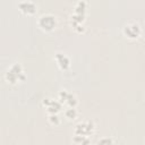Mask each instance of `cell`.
Instances as JSON below:
<instances>
[{"label": "cell", "instance_id": "1", "mask_svg": "<svg viewBox=\"0 0 145 145\" xmlns=\"http://www.w3.org/2000/svg\"><path fill=\"white\" fill-rule=\"evenodd\" d=\"M5 79L9 84H12V85L19 82H24L26 79V75L24 72L23 66L18 62H15L14 65H11V67L5 74Z\"/></svg>", "mask_w": 145, "mask_h": 145}, {"label": "cell", "instance_id": "2", "mask_svg": "<svg viewBox=\"0 0 145 145\" xmlns=\"http://www.w3.org/2000/svg\"><path fill=\"white\" fill-rule=\"evenodd\" d=\"M37 25L44 32H52L58 25V19L53 14L46 12V14H43L39 17Z\"/></svg>", "mask_w": 145, "mask_h": 145}, {"label": "cell", "instance_id": "3", "mask_svg": "<svg viewBox=\"0 0 145 145\" xmlns=\"http://www.w3.org/2000/svg\"><path fill=\"white\" fill-rule=\"evenodd\" d=\"M95 131V123L93 120H84L78 122L75 126L74 129V135H78V136H85V137H89L94 134Z\"/></svg>", "mask_w": 145, "mask_h": 145}, {"label": "cell", "instance_id": "4", "mask_svg": "<svg viewBox=\"0 0 145 145\" xmlns=\"http://www.w3.org/2000/svg\"><path fill=\"white\" fill-rule=\"evenodd\" d=\"M122 33L127 39L130 40H136L142 34V28L139 26V24L135 23V22H130L128 24H126L122 28Z\"/></svg>", "mask_w": 145, "mask_h": 145}, {"label": "cell", "instance_id": "5", "mask_svg": "<svg viewBox=\"0 0 145 145\" xmlns=\"http://www.w3.org/2000/svg\"><path fill=\"white\" fill-rule=\"evenodd\" d=\"M58 101L63 105H67V108H76V105L78 104L77 97L75 96V94L68 92L67 89H62L58 93Z\"/></svg>", "mask_w": 145, "mask_h": 145}, {"label": "cell", "instance_id": "6", "mask_svg": "<svg viewBox=\"0 0 145 145\" xmlns=\"http://www.w3.org/2000/svg\"><path fill=\"white\" fill-rule=\"evenodd\" d=\"M42 105L46 109V112L49 114H58L62 110V104L58 100H53L50 97H46L42 101Z\"/></svg>", "mask_w": 145, "mask_h": 145}, {"label": "cell", "instance_id": "7", "mask_svg": "<svg viewBox=\"0 0 145 145\" xmlns=\"http://www.w3.org/2000/svg\"><path fill=\"white\" fill-rule=\"evenodd\" d=\"M18 9L25 15H34L36 12L37 6L35 2L31 0H24V1L18 2Z\"/></svg>", "mask_w": 145, "mask_h": 145}, {"label": "cell", "instance_id": "8", "mask_svg": "<svg viewBox=\"0 0 145 145\" xmlns=\"http://www.w3.org/2000/svg\"><path fill=\"white\" fill-rule=\"evenodd\" d=\"M54 60H56L58 67H59L62 71H66V70H68V69L70 68L71 62H70V59H69L68 56H66V54H63V53H61V52H57V53L54 54Z\"/></svg>", "mask_w": 145, "mask_h": 145}, {"label": "cell", "instance_id": "9", "mask_svg": "<svg viewBox=\"0 0 145 145\" xmlns=\"http://www.w3.org/2000/svg\"><path fill=\"white\" fill-rule=\"evenodd\" d=\"M85 14H78V12H72L70 18H71V25L76 26V25H83L85 22Z\"/></svg>", "mask_w": 145, "mask_h": 145}, {"label": "cell", "instance_id": "10", "mask_svg": "<svg viewBox=\"0 0 145 145\" xmlns=\"http://www.w3.org/2000/svg\"><path fill=\"white\" fill-rule=\"evenodd\" d=\"M87 1L85 0H79L76 2L75 8H74V12H78V14H85L86 15V9H87Z\"/></svg>", "mask_w": 145, "mask_h": 145}, {"label": "cell", "instance_id": "11", "mask_svg": "<svg viewBox=\"0 0 145 145\" xmlns=\"http://www.w3.org/2000/svg\"><path fill=\"white\" fill-rule=\"evenodd\" d=\"M72 140H74V143H75L76 145H91V139H89V137L74 135Z\"/></svg>", "mask_w": 145, "mask_h": 145}, {"label": "cell", "instance_id": "12", "mask_svg": "<svg viewBox=\"0 0 145 145\" xmlns=\"http://www.w3.org/2000/svg\"><path fill=\"white\" fill-rule=\"evenodd\" d=\"M63 113L68 120H75L78 117V111L76 108H67Z\"/></svg>", "mask_w": 145, "mask_h": 145}, {"label": "cell", "instance_id": "13", "mask_svg": "<svg viewBox=\"0 0 145 145\" xmlns=\"http://www.w3.org/2000/svg\"><path fill=\"white\" fill-rule=\"evenodd\" d=\"M48 120H49V122H50L51 125H53V126H58V125H60V122H61V119H60V117H59L58 114H49V116H48Z\"/></svg>", "mask_w": 145, "mask_h": 145}, {"label": "cell", "instance_id": "14", "mask_svg": "<svg viewBox=\"0 0 145 145\" xmlns=\"http://www.w3.org/2000/svg\"><path fill=\"white\" fill-rule=\"evenodd\" d=\"M96 145H113V139L111 137H102L99 139Z\"/></svg>", "mask_w": 145, "mask_h": 145}, {"label": "cell", "instance_id": "15", "mask_svg": "<svg viewBox=\"0 0 145 145\" xmlns=\"http://www.w3.org/2000/svg\"><path fill=\"white\" fill-rule=\"evenodd\" d=\"M91 145H92V144H91Z\"/></svg>", "mask_w": 145, "mask_h": 145}]
</instances>
